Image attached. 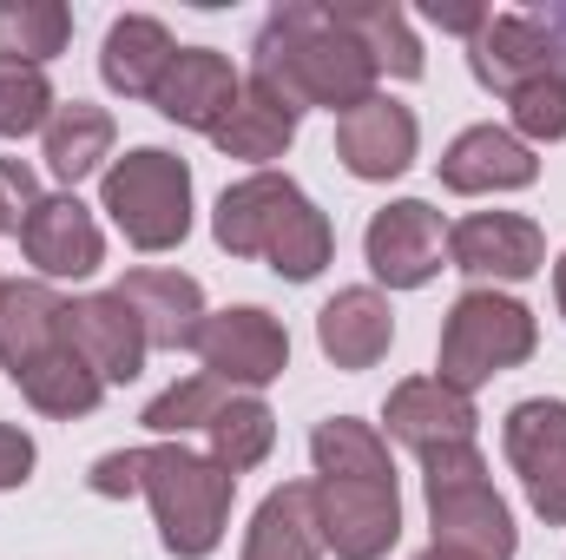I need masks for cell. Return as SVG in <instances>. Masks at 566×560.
<instances>
[{
    "mask_svg": "<svg viewBox=\"0 0 566 560\" xmlns=\"http://www.w3.org/2000/svg\"><path fill=\"white\" fill-rule=\"evenodd\" d=\"M113 139H119V126H113L106 106L66 100V106H53V120H46V133H40V158H46V172L73 191L80 178H93V172L113 158Z\"/></svg>",
    "mask_w": 566,
    "mask_h": 560,
    "instance_id": "cb8c5ba5",
    "label": "cell"
},
{
    "mask_svg": "<svg viewBox=\"0 0 566 560\" xmlns=\"http://www.w3.org/2000/svg\"><path fill=\"white\" fill-rule=\"evenodd\" d=\"M224 403H231V390H224V383H211V376L198 370V376L171 383L165 396H151L139 422L151 428V435H165V442H185L191 428H211V416H218Z\"/></svg>",
    "mask_w": 566,
    "mask_h": 560,
    "instance_id": "4dcf8cb0",
    "label": "cell"
},
{
    "mask_svg": "<svg viewBox=\"0 0 566 560\" xmlns=\"http://www.w3.org/2000/svg\"><path fill=\"white\" fill-rule=\"evenodd\" d=\"M296 120H303V106H296L283 86H271L264 73H251L244 93H238V106H231V120L211 133V145H218L224 158L271 165V158H283V152L296 145Z\"/></svg>",
    "mask_w": 566,
    "mask_h": 560,
    "instance_id": "ffe728a7",
    "label": "cell"
},
{
    "mask_svg": "<svg viewBox=\"0 0 566 560\" xmlns=\"http://www.w3.org/2000/svg\"><path fill=\"white\" fill-rule=\"evenodd\" d=\"M171 60H178V46H171L165 20H151V13H119V20L106 27V46H99V80H106L119 100H151Z\"/></svg>",
    "mask_w": 566,
    "mask_h": 560,
    "instance_id": "603a6c76",
    "label": "cell"
},
{
    "mask_svg": "<svg viewBox=\"0 0 566 560\" xmlns=\"http://www.w3.org/2000/svg\"><path fill=\"white\" fill-rule=\"evenodd\" d=\"M534 178H541L534 145H521L507 126H468L461 139L441 152V185L461 191V198H481V191H527Z\"/></svg>",
    "mask_w": 566,
    "mask_h": 560,
    "instance_id": "d6986e66",
    "label": "cell"
},
{
    "mask_svg": "<svg viewBox=\"0 0 566 560\" xmlns=\"http://www.w3.org/2000/svg\"><path fill=\"white\" fill-rule=\"evenodd\" d=\"M310 462H316V475L396 481V462H389V442H382V428H376V422H356V416L316 422V435H310Z\"/></svg>",
    "mask_w": 566,
    "mask_h": 560,
    "instance_id": "83f0119b",
    "label": "cell"
},
{
    "mask_svg": "<svg viewBox=\"0 0 566 560\" xmlns=\"http://www.w3.org/2000/svg\"><path fill=\"white\" fill-rule=\"evenodd\" d=\"M139 495L151 501L165 554L205 560V554H218V541L231 528L238 475L218 468L211 455L185 448V442H151V448H139Z\"/></svg>",
    "mask_w": 566,
    "mask_h": 560,
    "instance_id": "3957f363",
    "label": "cell"
},
{
    "mask_svg": "<svg viewBox=\"0 0 566 560\" xmlns=\"http://www.w3.org/2000/svg\"><path fill=\"white\" fill-rule=\"evenodd\" d=\"M501 448L527 488V508L547 521V528H566V403L560 396H527L507 409V428H501Z\"/></svg>",
    "mask_w": 566,
    "mask_h": 560,
    "instance_id": "30bf717a",
    "label": "cell"
},
{
    "mask_svg": "<svg viewBox=\"0 0 566 560\" xmlns=\"http://www.w3.org/2000/svg\"><path fill=\"white\" fill-rule=\"evenodd\" d=\"M119 297L139 310V330H145L151 350H191L198 323L211 317L198 278H185V271H126L119 278Z\"/></svg>",
    "mask_w": 566,
    "mask_h": 560,
    "instance_id": "44dd1931",
    "label": "cell"
},
{
    "mask_svg": "<svg viewBox=\"0 0 566 560\" xmlns=\"http://www.w3.org/2000/svg\"><path fill=\"white\" fill-rule=\"evenodd\" d=\"M310 515L316 535L336 560H382L402 541V495L396 481H363V475H316L310 481Z\"/></svg>",
    "mask_w": 566,
    "mask_h": 560,
    "instance_id": "52a82bcc",
    "label": "cell"
},
{
    "mask_svg": "<svg viewBox=\"0 0 566 560\" xmlns=\"http://www.w3.org/2000/svg\"><path fill=\"white\" fill-rule=\"evenodd\" d=\"M554 303H560V317H566V251H560V265H554Z\"/></svg>",
    "mask_w": 566,
    "mask_h": 560,
    "instance_id": "74e56055",
    "label": "cell"
},
{
    "mask_svg": "<svg viewBox=\"0 0 566 560\" xmlns=\"http://www.w3.org/2000/svg\"><path fill=\"white\" fill-rule=\"evenodd\" d=\"M363 258L376 283L389 290H422L441 278V258H448V231H441V211L428 198H396L369 218L363 231Z\"/></svg>",
    "mask_w": 566,
    "mask_h": 560,
    "instance_id": "8fae6325",
    "label": "cell"
},
{
    "mask_svg": "<svg viewBox=\"0 0 566 560\" xmlns=\"http://www.w3.org/2000/svg\"><path fill=\"white\" fill-rule=\"evenodd\" d=\"M251 73H264L271 86H283L296 106H329L336 120L363 100H376V60L329 20V7L316 0H283L277 13L258 27L251 46Z\"/></svg>",
    "mask_w": 566,
    "mask_h": 560,
    "instance_id": "6da1fadb",
    "label": "cell"
},
{
    "mask_svg": "<svg viewBox=\"0 0 566 560\" xmlns=\"http://www.w3.org/2000/svg\"><path fill=\"white\" fill-rule=\"evenodd\" d=\"M534 350H541V323H534V310H527L521 297H507V290L474 283V290H461V297L448 303L441 350H434V376H441L448 390L474 396L488 376L527 363Z\"/></svg>",
    "mask_w": 566,
    "mask_h": 560,
    "instance_id": "277c9868",
    "label": "cell"
},
{
    "mask_svg": "<svg viewBox=\"0 0 566 560\" xmlns=\"http://www.w3.org/2000/svg\"><path fill=\"white\" fill-rule=\"evenodd\" d=\"M191 356L224 390H264V383H277L283 370H290V330L271 310H258V303L211 310L198 323V336H191Z\"/></svg>",
    "mask_w": 566,
    "mask_h": 560,
    "instance_id": "ba28073f",
    "label": "cell"
},
{
    "mask_svg": "<svg viewBox=\"0 0 566 560\" xmlns=\"http://www.w3.org/2000/svg\"><path fill=\"white\" fill-rule=\"evenodd\" d=\"M211 238L231 258H264L277 278L310 283L336 258V231L329 218L310 205V191L283 172H251L238 185H224L218 211H211Z\"/></svg>",
    "mask_w": 566,
    "mask_h": 560,
    "instance_id": "7a4b0ae2",
    "label": "cell"
},
{
    "mask_svg": "<svg viewBox=\"0 0 566 560\" xmlns=\"http://www.w3.org/2000/svg\"><path fill=\"white\" fill-rule=\"evenodd\" d=\"M422 495H428L434 548H454V554H474V560H514V548H521L514 515H507L501 488L488 481V462H481L474 442L422 455Z\"/></svg>",
    "mask_w": 566,
    "mask_h": 560,
    "instance_id": "5b68a950",
    "label": "cell"
},
{
    "mask_svg": "<svg viewBox=\"0 0 566 560\" xmlns=\"http://www.w3.org/2000/svg\"><path fill=\"white\" fill-rule=\"evenodd\" d=\"M66 336L73 350L99 370V383H133L145 370V330H139V310L119 297V290H93V297H73L66 303Z\"/></svg>",
    "mask_w": 566,
    "mask_h": 560,
    "instance_id": "2e32d148",
    "label": "cell"
},
{
    "mask_svg": "<svg viewBox=\"0 0 566 560\" xmlns=\"http://www.w3.org/2000/svg\"><path fill=\"white\" fill-rule=\"evenodd\" d=\"M323 535L310 515V481H283L258 501L251 535H244V560H316Z\"/></svg>",
    "mask_w": 566,
    "mask_h": 560,
    "instance_id": "d4e9b609",
    "label": "cell"
},
{
    "mask_svg": "<svg viewBox=\"0 0 566 560\" xmlns=\"http://www.w3.org/2000/svg\"><path fill=\"white\" fill-rule=\"evenodd\" d=\"M238 93H244V73L231 66V53H218V46H178V60L165 66V80H158L151 106H158L171 126H185V133H205V139H211V133L231 120Z\"/></svg>",
    "mask_w": 566,
    "mask_h": 560,
    "instance_id": "5bb4252c",
    "label": "cell"
},
{
    "mask_svg": "<svg viewBox=\"0 0 566 560\" xmlns=\"http://www.w3.org/2000/svg\"><path fill=\"white\" fill-rule=\"evenodd\" d=\"M448 265L474 283H527L547 265V231L521 211H474L448 231Z\"/></svg>",
    "mask_w": 566,
    "mask_h": 560,
    "instance_id": "7c38bea8",
    "label": "cell"
},
{
    "mask_svg": "<svg viewBox=\"0 0 566 560\" xmlns=\"http://www.w3.org/2000/svg\"><path fill=\"white\" fill-rule=\"evenodd\" d=\"M211 462L218 468H231V475H251L258 462H271V448H277V416H271V403H258V396H231L218 416H211Z\"/></svg>",
    "mask_w": 566,
    "mask_h": 560,
    "instance_id": "f546056e",
    "label": "cell"
},
{
    "mask_svg": "<svg viewBox=\"0 0 566 560\" xmlns=\"http://www.w3.org/2000/svg\"><path fill=\"white\" fill-rule=\"evenodd\" d=\"M416 145H422L416 113L389 93H376V100H363L336 120V158L349 165V178H369V185L402 178L416 165Z\"/></svg>",
    "mask_w": 566,
    "mask_h": 560,
    "instance_id": "9a60e30c",
    "label": "cell"
},
{
    "mask_svg": "<svg viewBox=\"0 0 566 560\" xmlns=\"http://www.w3.org/2000/svg\"><path fill=\"white\" fill-rule=\"evenodd\" d=\"M468 66L488 93H521L527 80L566 73V20H534V13H488L481 33L468 40Z\"/></svg>",
    "mask_w": 566,
    "mask_h": 560,
    "instance_id": "9c48e42d",
    "label": "cell"
},
{
    "mask_svg": "<svg viewBox=\"0 0 566 560\" xmlns=\"http://www.w3.org/2000/svg\"><path fill=\"white\" fill-rule=\"evenodd\" d=\"M316 343L336 370H376L396 343V310L376 283H349L316 310Z\"/></svg>",
    "mask_w": 566,
    "mask_h": 560,
    "instance_id": "ac0fdd59",
    "label": "cell"
},
{
    "mask_svg": "<svg viewBox=\"0 0 566 560\" xmlns=\"http://www.w3.org/2000/svg\"><path fill=\"white\" fill-rule=\"evenodd\" d=\"M13 383H20V396H27L40 416H66V422H73V416H93V409H99V396H106L99 370L73 350V336H66L60 350H46L33 370H20Z\"/></svg>",
    "mask_w": 566,
    "mask_h": 560,
    "instance_id": "4316f807",
    "label": "cell"
},
{
    "mask_svg": "<svg viewBox=\"0 0 566 560\" xmlns=\"http://www.w3.org/2000/svg\"><path fill=\"white\" fill-rule=\"evenodd\" d=\"M507 133L521 145H560L566 139V73L554 80H527L521 93H507Z\"/></svg>",
    "mask_w": 566,
    "mask_h": 560,
    "instance_id": "d6a6232c",
    "label": "cell"
},
{
    "mask_svg": "<svg viewBox=\"0 0 566 560\" xmlns=\"http://www.w3.org/2000/svg\"><path fill=\"white\" fill-rule=\"evenodd\" d=\"M428 20H434V27H448V33H468V40H474V33H481V20H488V13H481V7H434V13H428Z\"/></svg>",
    "mask_w": 566,
    "mask_h": 560,
    "instance_id": "8d00e7d4",
    "label": "cell"
},
{
    "mask_svg": "<svg viewBox=\"0 0 566 560\" xmlns=\"http://www.w3.org/2000/svg\"><path fill=\"white\" fill-rule=\"evenodd\" d=\"M99 205L133 251H171L191 231V165L165 145H139L99 172Z\"/></svg>",
    "mask_w": 566,
    "mask_h": 560,
    "instance_id": "8992f818",
    "label": "cell"
},
{
    "mask_svg": "<svg viewBox=\"0 0 566 560\" xmlns=\"http://www.w3.org/2000/svg\"><path fill=\"white\" fill-rule=\"evenodd\" d=\"M73 40V13L60 0H0V60L46 66Z\"/></svg>",
    "mask_w": 566,
    "mask_h": 560,
    "instance_id": "f1b7e54d",
    "label": "cell"
},
{
    "mask_svg": "<svg viewBox=\"0 0 566 560\" xmlns=\"http://www.w3.org/2000/svg\"><path fill=\"white\" fill-rule=\"evenodd\" d=\"M86 488H93V495H106V501L139 495V448H113V455H99V462H93V475H86Z\"/></svg>",
    "mask_w": 566,
    "mask_h": 560,
    "instance_id": "e575fe53",
    "label": "cell"
},
{
    "mask_svg": "<svg viewBox=\"0 0 566 560\" xmlns=\"http://www.w3.org/2000/svg\"><path fill=\"white\" fill-rule=\"evenodd\" d=\"M382 422H389V435H396L402 448L434 455V448H468L474 428H481V409H474V396L448 390L441 376H409V383L389 390Z\"/></svg>",
    "mask_w": 566,
    "mask_h": 560,
    "instance_id": "e0dca14e",
    "label": "cell"
},
{
    "mask_svg": "<svg viewBox=\"0 0 566 560\" xmlns=\"http://www.w3.org/2000/svg\"><path fill=\"white\" fill-rule=\"evenodd\" d=\"M33 435L27 428H13V422H0V495L7 488H27V475H33Z\"/></svg>",
    "mask_w": 566,
    "mask_h": 560,
    "instance_id": "d590c367",
    "label": "cell"
},
{
    "mask_svg": "<svg viewBox=\"0 0 566 560\" xmlns=\"http://www.w3.org/2000/svg\"><path fill=\"white\" fill-rule=\"evenodd\" d=\"M60 343H66V297L53 283H7L0 290V370L20 376Z\"/></svg>",
    "mask_w": 566,
    "mask_h": 560,
    "instance_id": "7402d4cb",
    "label": "cell"
},
{
    "mask_svg": "<svg viewBox=\"0 0 566 560\" xmlns=\"http://www.w3.org/2000/svg\"><path fill=\"white\" fill-rule=\"evenodd\" d=\"M46 191H40V178H33V165H20V158H0V238L13 231L20 238V225L33 218V205H40Z\"/></svg>",
    "mask_w": 566,
    "mask_h": 560,
    "instance_id": "836d02e7",
    "label": "cell"
},
{
    "mask_svg": "<svg viewBox=\"0 0 566 560\" xmlns=\"http://www.w3.org/2000/svg\"><path fill=\"white\" fill-rule=\"evenodd\" d=\"M20 251L40 271V283H80L106 265V238L99 218L80 205V191H53L33 205V218L20 225Z\"/></svg>",
    "mask_w": 566,
    "mask_h": 560,
    "instance_id": "4fadbf2b",
    "label": "cell"
},
{
    "mask_svg": "<svg viewBox=\"0 0 566 560\" xmlns=\"http://www.w3.org/2000/svg\"><path fill=\"white\" fill-rule=\"evenodd\" d=\"M0 290H7V278H0Z\"/></svg>",
    "mask_w": 566,
    "mask_h": 560,
    "instance_id": "ab89813d",
    "label": "cell"
},
{
    "mask_svg": "<svg viewBox=\"0 0 566 560\" xmlns=\"http://www.w3.org/2000/svg\"><path fill=\"white\" fill-rule=\"evenodd\" d=\"M329 20L376 60V73H389V80H422V40H416V27H409V13L402 7H389V0H363V7H329Z\"/></svg>",
    "mask_w": 566,
    "mask_h": 560,
    "instance_id": "484cf974",
    "label": "cell"
},
{
    "mask_svg": "<svg viewBox=\"0 0 566 560\" xmlns=\"http://www.w3.org/2000/svg\"><path fill=\"white\" fill-rule=\"evenodd\" d=\"M416 560H474V554H454V548H434V541H428V548H422Z\"/></svg>",
    "mask_w": 566,
    "mask_h": 560,
    "instance_id": "f35d334b",
    "label": "cell"
},
{
    "mask_svg": "<svg viewBox=\"0 0 566 560\" xmlns=\"http://www.w3.org/2000/svg\"><path fill=\"white\" fill-rule=\"evenodd\" d=\"M53 80L46 66H20V60H0V139H27V133H46L53 120Z\"/></svg>",
    "mask_w": 566,
    "mask_h": 560,
    "instance_id": "1f68e13d",
    "label": "cell"
}]
</instances>
